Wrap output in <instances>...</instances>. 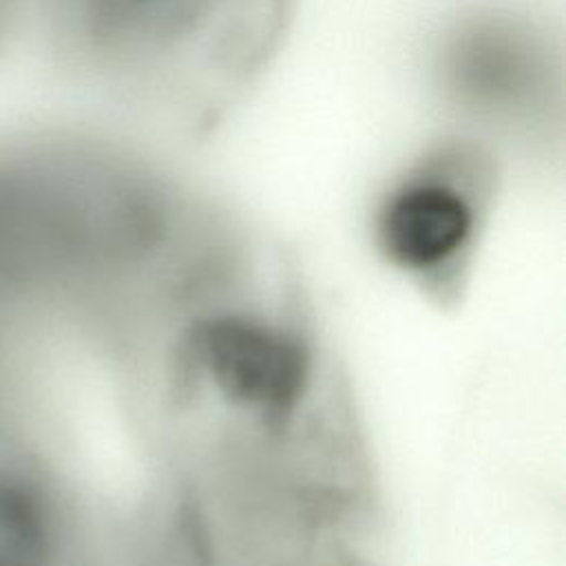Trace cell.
<instances>
[{
    "instance_id": "6da1fadb",
    "label": "cell",
    "mask_w": 566,
    "mask_h": 566,
    "mask_svg": "<svg viewBox=\"0 0 566 566\" xmlns=\"http://www.w3.org/2000/svg\"><path fill=\"white\" fill-rule=\"evenodd\" d=\"M88 51L153 115L219 122L276 57L298 0H69Z\"/></svg>"
},
{
    "instance_id": "7a4b0ae2",
    "label": "cell",
    "mask_w": 566,
    "mask_h": 566,
    "mask_svg": "<svg viewBox=\"0 0 566 566\" xmlns=\"http://www.w3.org/2000/svg\"><path fill=\"white\" fill-rule=\"evenodd\" d=\"M197 354L223 398L265 416L292 411L307 382L305 349L287 334L241 316L199 327Z\"/></svg>"
},
{
    "instance_id": "3957f363",
    "label": "cell",
    "mask_w": 566,
    "mask_h": 566,
    "mask_svg": "<svg viewBox=\"0 0 566 566\" xmlns=\"http://www.w3.org/2000/svg\"><path fill=\"white\" fill-rule=\"evenodd\" d=\"M473 210L447 177L405 186L385 208L380 241L387 254L409 268H427L453 254L471 234Z\"/></svg>"
}]
</instances>
